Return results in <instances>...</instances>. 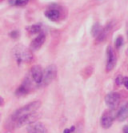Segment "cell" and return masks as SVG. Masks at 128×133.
<instances>
[{"mask_svg":"<svg viewBox=\"0 0 128 133\" xmlns=\"http://www.w3.org/2000/svg\"><path fill=\"white\" fill-rule=\"evenodd\" d=\"M102 30H103V28L101 27V25L99 23H95L93 27H92V29H91V34H92L93 37L97 38L102 32Z\"/></svg>","mask_w":128,"mask_h":133,"instance_id":"13","label":"cell"},{"mask_svg":"<svg viewBox=\"0 0 128 133\" xmlns=\"http://www.w3.org/2000/svg\"><path fill=\"white\" fill-rule=\"evenodd\" d=\"M45 39H46L45 34L40 33L36 38H34V39L31 41V43H30V49H31L32 51L38 50V49L43 45V43L45 42Z\"/></svg>","mask_w":128,"mask_h":133,"instance_id":"9","label":"cell"},{"mask_svg":"<svg viewBox=\"0 0 128 133\" xmlns=\"http://www.w3.org/2000/svg\"><path fill=\"white\" fill-rule=\"evenodd\" d=\"M29 0H15V5L17 6H25L27 3H28Z\"/></svg>","mask_w":128,"mask_h":133,"instance_id":"17","label":"cell"},{"mask_svg":"<svg viewBox=\"0 0 128 133\" xmlns=\"http://www.w3.org/2000/svg\"><path fill=\"white\" fill-rule=\"evenodd\" d=\"M122 44H123V38H122V36H118L116 41H115V46L117 48H120L122 46Z\"/></svg>","mask_w":128,"mask_h":133,"instance_id":"16","label":"cell"},{"mask_svg":"<svg viewBox=\"0 0 128 133\" xmlns=\"http://www.w3.org/2000/svg\"><path fill=\"white\" fill-rule=\"evenodd\" d=\"M10 35H11V37H13V38H18V37H19V32H18V31H12Z\"/></svg>","mask_w":128,"mask_h":133,"instance_id":"19","label":"cell"},{"mask_svg":"<svg viewBox=\"0 0 128 133\" xmlns=\"http://www.w3.org/2000/svg\"><path fill=\"white\" fill-rule=\"evenodd\" d=\"M32 50L28 49L27 47H25L22 44H18L13 48V57L18 63H28L31 60L33 59L32 56Z\"/></svg>","mask_w":128,"mask_h":133,"instance_id":"2","label":"cell"},{"mask_svg":"<svg viewBox=\"0 0 128 133\" xmlns=\"http://www.w3.org/2000/svg\"><path fill=\"white\" fill-rule=\"evenodd\" d=\"M45 16L51 21H57L60 18V12L57 9H48L45 11Z\"/></svg>","mask_w":128,"mask_h":133,"instance_id":"10","label":"cell"},{"mask_svg":"<svg viewBox=\"0 0 128 133\" xmlns=\"http://www.w3.org/2000/svg\"><path fill=\"white\" fill-rule=\"evenodd\" d=\"M113 120H114V115H113V112H112V109L111 110H108V111H105L101 117L102 127L105 128V129L109 128V127L112 125Z\"/></svg>","mask_w":128,"mask_h":133,"instance_id":"8","label":"cell"},{"mask_svg":"<svg viewBox=\"0 0 128 133\" xmlns=\"http://www.w3.org/2000/svg\"><path fill=\"white\" fill-rule=\"evenodd\" d=\"M123 81H124V77H122L121 75H119V76H117V78L115 80V83H116L117 86H121L122 84H123Z\"/></svg>","mask_w":128,"mask_h":133,"instance_id":"18","label":"cell"},{"mask_svg":"<svg viewBox=\"0 0 128 133\" xmlns=\"http://www.w3.org/2000/svg\"><path fill=\"white\" fill-rule=\"evenodd\" d=\"M28 91H29V87H27L26 85H24V84H22L19 88H18V90L16 91V95H25V94L28 93Z\"/></svg>","mask_w":128,"mask_h":133,"instance_id":"15","label":"cell"},{"mask_svg":"<svg viewBox=\"0 0 128 133\" xmlns=\"http://www.w3.org/2000/svg\"><path fill=\"white\" fill-rule=\"evenodd\" d=\"M111 27H112V23H108L107 25L103 28V30H102V32L100 33V35L96 38L97 42H102L103 40H105L107 38V36L109 35L110 31H111Z\"/></svg>","mask_w":128,"mask_h":133,"instance_id":"11","label":"cell"},{"mask_svg":"<svg viewBox=\"0 0 128 133\" xmlns=\"http://www.w3.org/2000/svg\"><path fill=\"white\" fill-rule=\"evenodd\" d=\"M27 132L28 133H46V127L43 123L34 121L30 123L27 127Z\"/></svg>","mask_w":128,"mask_h":133,"instance_id":"7","label":"cell"},{"mask_svg":"<svg viewBox=\"0 0 128 133\" xmlns=\"http://www.w3.org/2000/svg\"><path fill=\"white\" fill-rule=\"evenodd\" d=\"M120 102V95L116 92H112V93H109L106 95L105 97V103L110 109H115L116 107L118 106Z\"/></svg>","mask_w":128,"mask_h":133,"instance_id":"5","label":"cell"},{"mask_svg":"<svg viewBox=\"0 0 128 133\" xmlns=\"http://www.w3.org/2000/svg\"><path fill=\"white\" fill-rule=\"evenodd\" d=\"M123 133H128V126L127 125L123 127Z\"/></svg>","mask_w":128,"mask_h":133,"instance_id":"22","label":"cell"},{"mask_svg":"<svg viewBox=\"0 0 128 133\" xmlns=\"http://www.w3.org/2000/svg\"><path fill=\"white\" fill-rule=\"evenodd\" d=\"M41 102L40 101H33L29 104H27L25 106L21 107L19 109H17L16 111H14L13 114L10 116V122L13 123L16 120L20 119L22 117L26 116V115H29V114L35 113V111L40 107Z\"/></svg>","mask_w":128,"mask_h":133,"instance_id":"1","label":"cell"},{"mask_svg":"<svg viewBox=\"0 0 128 133\" xmlns=\"http://www.w3.org/2000/svg\"><path fill=\"white\" fill-rule=\"evenodd\" d=\"M117 119L119 121H125L128 117V104L127 105H124L120 108V110L118 111V113L116 115Z\"/></svg>","mask_w":128,"mask_h":133,"instance_id":"12","label":"cell"},{"mask_svg":"<svg viewBox=\"0 0 128 133\" xmlns=\"http://www.w3.org/2000/svg\"><path fill=\"white\" fill-rule=\"evenodd\" d=\"M123 85L128 89V77H124V81H123Z\"/></svg>","mask_w":128,"mask_h":133,"instance_id":"20","label":"cell"},{"mask_svg":"<svg viewBox=\"0 0 128 133\" xmlns=\"http://www.w3.org/2000/svg\"><path fill=\"white\" fill-rule=\"evenodd\" d=\"M73 133H82V126H80V125H79V126L76 128V130H75Z\"/></svg>","mask_w":128,"mask_h":133,"instance_id":"21","label":"cell"},{"mask_svg":"<svg viewBox=\"0 0 128 133\" xmlns=\"http://www.w3.org/2000/svg\"><path fill=\"white\" fill-rule=\"evenodd\" d=\"M56 72H57V69H56V66L54 64H51V65L46 67L44 69V71H43V79H42L40 86L44 87L48 85V84H50L55 78Z\"/></svg>","mask_w":128,"mask_h":133,"instance_id":"3","label":"cell"},{"mask_svg":"<svg viewBox=\"0 0 128 133\" xmlns=\"http://www.w3.org/2000/svg\"><path fill=\"white\" fill-rule=\"evenodd\" d=\"M41 30H42V26L41 24H35V25H32L28 28V31L31 34H36V33H40Z\"/></svg>","mask_w":128,"mask_h":133,"instance_id":"14","label":"cell"},{"mask_svg":"<svg viewBox=\"0 0 128 133\" xmlns=\"http://www.w3.org/2000/svg\"><path fill=\"white\" fill-rule=\"evenodd\" d=\"M30 75H31V78H32L34 82L40 86L42 79H43V70H42V68L40 66H38V65L33 66L30 70Z\"/></svg>","mask_w":128,"mask_h":133,"instance_id":"6","label":"cell"},{"mask_svg":"<svg viewBox=\"0 0 128 133\" xmlns=\"http://www.w3.org/2000/svg\"><path fill=\"white\" fill-rule=\"evenodd\" d=\"M117 62V55L114 48L112 46H108L107 48V63H106V71L110 72L114 69Z\"/></svg>","mask_w":128,"mask_h":133,"instance_id":"4","label":"cell"}]
</instances>
